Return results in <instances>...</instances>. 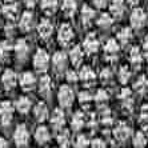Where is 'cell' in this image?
Here are the masks:
<instances>
[{"label": "cell", "mask_w": 148, "mask_h": 148, "mask_svg": "<svg viewBox=\"0 0 148 148\" xmlns=\"http://www.w3.org/2000/svg\"><path fill=\"white\" fill-rule=\"evenodd\" d=\"M60 8H62V12L64 16L72 17L75 16L76 11H77V1L76 0H63Z\"/></svg>", "instance_id": "22"}, {"label": "cell", "mask_w": 148, "mask_h": 148, "mask_svg": "<svg viewBox=\"0 0 148 148\" xmlns=\"http://www.w3.org/2000/svg\"><path fill=\"white\" fill-rule=\"evenodd\" d=\"M38 34L43 40H48L53 34V24L48 19H41L38 25Z\"/></svg>", "instance_id": "13"}, {"label": "cell", "mask_w": 148, "mask_h": 148, "mask_svg": "<svg viewBox=\"0 0 148 148\" xmlns=\"http://www.w3.org/2000/svg\"><path fill=\"white\" fill-rule=\"evenodd\" d=\"M114 134L115 138L119 141H124L131 136V128H130V125L127 123H119L116 125V128H115Z\"/></svg>", "instance_id": "20"}, {"label": "cell", "mask_w": 148, "mask_h": 148, "mask_svg": "<svg viewBox=\"0 0 148 148\" xmlns=\"http://www.w3.org/2000/svg\"><path fill=\"white\" fill-rule=\"evenodd\" d=\"M1 14L10 21H14L20 16V3L19 0H4L1 5Z\"/></svg>", "instance_id": "1"}, {"label": "cell", "mask_w": 148, "mask_h": 148, "mask_svg": "<svg viewBox=\"0 0 148 148\" xmlns=\"http://www.w3.org/2000/svg\"><path fill=\"white\" fill-rule=\"evenodd\" d=\"M66 76H67V80H68V83H76V82H79V73H76L75 71H68Z\"/></svg>", "instance_id": "43"}, {"label": "cell", "mask_w": 148, "mask_h": 148, "mask_svg": "<svg viewBox=\"0 0 148 148\" xmlns=\"http://www.w3.org/2000/svg\"><path fill=\"white\" fill-rule=\"evenodd\" d=\"M119 97H120V100L123 101V104L125 107L131 108L132 103H134V99H132V91L130 88H123L120 91V93H119Z\"/></svg>", "instance_id": "35"}, {"label": "cell", "mask_w": 148, "mask_h": 148, "mask_svg": "<svg viewBox=\"0 0 148 148\" xmlns=\"http://www.w3.org/2000/svg\"><path fill=\"white\" fill-rule=\"evenodd\" d=\"M21 1H23V4H24L28 10H31V8H34L38 4L39 0H21Z\"/></svg>", "instance_id": "46"}, {"label": "cell", "mask_w": 148, "mask_h": 148, "mask_svg": "<svg viewBox=\"0 0 148 148\" xmlns=\"http://www.w3.org/2000/svg\"><path fill=\"white\" fill-rule=\"evenodd\" d=\"M0 148H8V143L4 138H0Z\"/></svg>", "instance_id": "48"}, {"label": "cell", "mask_w": 148, "mask_h": 148, "mask_svg": "<svg viewBox=\"0 0 148 148\" xmlns=\"http://www.w3.org/2000/svg\"><path fill=\"white\" fill-rule=\"evenodd\" d=\"M15 107H16V110L19 111L20 114H27L32 107V101L28 99V97L23 96V97H20V99H17Z\"/></svg>", "instance_id": "31"}, {"label": "cell", "mask_w": 148, "mask_h": 148, "mask_svg": "<svg viewBox=\"0 0 148 148\" xmlns=\"http://www.w3.org/2000/svg\"><path fill=\"white\" fill-rule=\"evenodd\" d=\"M91 148H107V145H106V143L101 139H95L91 143Z\"/></svg>", "instance_id": "44"}, {"label": "cell", "mask_w": 148, "mask_h": 148, "mask_svg": "<svg viewBox=\"0 0 148 148\" xmlns=\"http://www.w3.org/2000/svg\"><path fill=\"white\" fill-rule=\"evenodd\" d=\"M40 10L48 16L55 15L59 10V0H40Z\"/></svg>", "instance_id": "21"}, {"label": "cell", "mask_w": 148, "mask_h": 148, "mask_svg": "<svg viewBox=\"0 0 148 148\" xmlns=\"http://www.w3.org/2000/svg\"><path fill=\"white\" fill-rule=\"evenodd\" d=\"M84 125V115L82 112H77L75 114V116L72 117V127L75 130H80V128Z\"/></svg>", "instance_id": "37"}, {"label": "cell", "mask_w": 148, "mask_h": 148, "mask_svg": "<svg viewBox=\"0 0 148 148\" xmlns=\"http://www.w3.org/2000/svg\"><path fill=\"white\" fill-rule=\"evenodd\" d=\"M83 49H84V52L86 53H88V55H93V53H96L97 51H99L100 48V41L99 39L96 38V35L95 34H88L84 38V40H83Z\"/></svg>", "instance_id": "6"}, {"label": "cell", "mask_w": 148, "mask_h": 148, "mask_svg": "<svg viewBox=\"0 0 148 148\" xmlns=\"http://www.w3.org/2000/svg\"><path fill=\"white\" fill-rule=\"evenodd\" d=\"M131 75H132L131 68L128 66H121L119 68V71H117V79H119V82L121 84H127L130 82V79H131Z\"/></svg>", "instance_id": "33"}, {"label": "cell", "mask_w": 148, "mask_h": 148, "mask_svg": "<svg viewBox=\"0 0 148 148\" xmlns=\"http://www.w3.org/2000/svg\"><path fill=\"white\" fill-rule=\"evenodd\" d=\"M134 90L138 93H140V95L147 93V91H148V77L147 76H144V75L139 76L138 80H136L134 84Z\"/></svg>", "instance_id": "29"}, {"label": "cell", "mask_w": 148, "mask_h": 148, "mask_svg": "<svg viewBox=\"0 0 148 148\" xmlns=\"http://www.w3.org/2000/svg\"><path fill=\"white\" fill-rule=\"evenodd\" d=\"M73 148H91V143H90V140H88L86 136L80 135L79 138L75 140Z\"/></svg>", "instance_id": "38"}, {"label": "cell", "mask_w": 148, "mask_h": 148, "mask_svg": "<svg viewBox=\"0 0 148 148\" xmlns=\"http://www.w3.org/2000/svg\"><path fill=\"white\" fill-rule=\"evenodd\" d=\"M51 124L52 127L55 130H62L66 124V116H64V112L62 110H55L52 112V116H51Z\"/></svg>", "instance_id": "24"}, {"label": "cell", "mask_w": 148, "mask_h": 148, "mask_svg": "<svg viewBox=\"0 0 148 148\" xmlns=\"http://www.w3.org/2000/svg\"><path fill=\"white\" fill-rule=\"evenodd\" d=\"M34 20H35L34 14H32L29 10H27L19 16L17 27H19V29H20L21 32L27 34V32H29L32 29V27H34Z\"/></svg>", "instance_id": "7"}, {"label": "cell", "mask_w": 148, "mask_h": 148, "mask_svg": "<svg viewBox=\"0 0 148 148\" xmlns=\"http://www.w3.org/2000/svg\"><path fill=\"white\" fill-rule=\"evenodd\" d=\"M114 21H115V19L110 12H103V14L97 17L96 24L101 29H110L112 27V24H114Z\"/></svg>", "instance_id": "25"}, {"label": "cell", "mask_w": 148, "mask_h": 148, "mask_svg": "<svg viewBox=\"0 0 148 148\" xmlns=\"http://www.w3.org/2000/svg\"><path fill=\"white\" fill-rule=\"evenodd\" d=\"M141 51L144 53V56L148 59V38H145L144 43H143V47H141Z\"/></svg>", "instance_id": "47"}, {"label": "cell", "mask_w": 148, "mask_h": 148, "mask_svg": "<svg viewBox=\"0 0 148 148\" xmlns=\"http://www.w3.org/2000/svg\"><path fill=\"white\" fill-rule=\"evenodd\" d=\"M49 138H51V135H49V131H48V128L47 127L40 125V127L36 128L35 139H36L38 143H40V144H45L47 141H49Z\"/></svg>", "instance_id": "28"}, {"label": "cell", "mask_w": 148, "mask_h": 148, "mask_svg": "<svg viewBox=\"0 0 148 148\" xmlns=\"http://www.w3.org/2000/svg\"><path fill=\"white\" fill-rule=\"evenodd\" d=\"M19 84H20L23 90L31 91L36 86V77H35V75L32 72H24L21 73L20 77H19Z\"/></svg>", "instance_id": "18"}, {"label": "cell", "mask_w": 148, "mask_h": 148, "mask_svg": "<svg viewBox=\"0 0 148 148\" xmlns=\"http://www.w3.org/2000/svg\"><path fill=\"white\" fill-rule=\"evenodd\" d=\"M28 52H29V45L24 39H19L16 41V44L14 45V53L19 60H24L28 56Z\"/></svg>", "instance_id": "19"}, {"label": "cell", "mask_w": 148, "mask_h": 148, "mask_svg": "<svg viewBox=\"0 0 148 148\" xmlns=\"http://www.w3.org/2000/svg\"><path fill=\"white\" fill-rule=\"evenodd\" d=\"M147 136L143 131H138L134 135V139H132V144H134V148H145L147 147Z\"/></svg>", "instance_id": "32"}, {"label": "cell", "mask_w": 148, "mask_h": 148, "mask_svg": "<svg viewBox=\"0 0 148 148\" xmlns=\"http://www.w3.org/2000/svg\"><path fill=\"white\" fill-rule=\"evenodd\" d=\"M69 59L68 56L62 51L55 52V55L52 56V67L55 69L56 72H63L67 69V66H68Z\"/></svg>", "instance_id": "8"}, {"label": "cell", "mask_w": 148, "mask_h": 148, "mask_svg": "<svg viewBox=\"0 0 148 148\" xmlns=\"http://www.w3.org/2000/svg\"><path fill=\"white\" fill-rule=\"evenodd\" d=\"M58 143L62 148H68L71 144V138L69 134L67 131H60V134L58 135Z\"/></svg>", "instance_id": "36"}, {"label": "cell", "mask_w": 148, "mask_h": 148, "mask_svg": "<svg viewBox=\"0 0 148 148\" xmlns=\"http://www.w3.org/2000/svg\"><path fill=\"white\" fill-rule=\"evenodd\" d=\"M125 1H127L128 4H131V5H138L141 0H125Z\"/></svg>", "instance_id": "49"}, {"label": "cell", "mask_w": 148, "mask_h": 148, "mask_svg": "<svg viewBox=\"0 0 148 148\" xmlns=\"http://www.w3.org/2000/svg\"><path fill=\"white\" fill-rule=\"evenodd\" d=\"M79 80L86 86H91L96 82V73L91 67L84 66L79 72Z\"/></svg>", "instance_id": "15"}, {"label": "cell", "mask_w": 148, "mask_h": 148, "mask_svg": "<svg viewBox=\"0 0 148 148\" xmlns=\"http://www.w3.org/2000/svg\"><path fill=\"white\" fill-rule=\"evenodd\" d=\"M39 91L43 96H48L52 91V80L48 75H43L39 80Z\"/></svg>", "instance_id": "26"}, {"label": "cell", "mask_w": 148, "mask_h": 148, "mask_svg": "<svg viewBox=\"0 0 148 148\" xmlns=\"http://www.w3.org/2000/svg\"><path fill=\"white\" fill-rule=\"evenodd\" d=\"M84 53L86 52H84L83 47H80V45H75V47L71 48V51L68 53V59L69 62L72 63V66L79 67L82 64L83 60H84Z\"/></svg>", "instance_id": "16"}, {"label": "cell", "mask_w": 148, "mask_h": 148, "mask_svg": "<svg viewBox=\"0 0 148 148\" xmlns=\"http://www.w3.org/2000/svg\"><path fill=\"white\" fill-rule=\"evenodd\" d=\"M108 7L114 19H121L125 12V0H110Z\"/></svg>", "instance_id": "11"}, {"label": "cell", "mask_w": 148, "mask_h": 148, "mask_svg": "<svg viewBox=\"0 0 148 148\" xmlns=\"http://www.w3.org/2000/svg\"><path fill=\"white\" fill-rule=\"evenodd\" d=\"M34 67L38 72H45L49 68V63H51V58H49L48 52L45 49H38L34 55Z\"/></svg>", "instance_id": "2"}, {"label": "cell", "mask_w": 148, "mask_h": 148, "mask_svg": "<svg viewBox=\"0 0 148 148\" xmlns=\"http://www.w3.org/2000/svg\"><path fill=\"white\" fill-rule=\"evenodd\" d=\"M119 51H120V43L117 41V39H110L104 44V53L107 59H112V60L116 59Z\"/></svg>", "instance_id": "14"}, {"label": "cell", "mask_w": 148, "mask_h": 148, "mask_svg": "<svg viewBox=\"0 0 148 148\" xmlns=\"http://www.w3.org/2000/svg\"><path fill=\"white\" fill-rule=\"evenodd\" d=\"M14 117V106L10 101H3L0 104V121L3 125H8Z\"/></svg>", "instance_id": "10"}, {"label": "cell", "mask_w": 148, "mask_h": 148, "mask_svg": "<svg viewBox=\"0 0 148 148\" xmlns=\"http://www.w3.org/2000/svg\"><path fill=\"white\" fill-rule=\"evenodd\" d=\"M140 120L143 121V123L148 124V104H144L143 107L140 108Z\"/></svg>", "instance_id": "40"}, {"label": "cell", "mask_w": 148, "mask_h": 148, "mask_svg": "<svg viewBox=\"0 0 148 148\" xmlns=\"http://www.w3.org/2000/svg\"><path fill=\"white\" fill-rule=\"evenodd\" d=\"M14 139L15 143H16L17 147H24L28 144V140H29V132H28L27 127L24 124H19L15 130L14 134Z\"/></svg>", "instance_id": "9"}, {"label": "cell", "mask_w": 148, "mask_h": 148, "mask_svg": "<svg viewBox=\"0 0 148 148\" xmlns=\"http://www.w3.org/2000/svg\"><path fill=\"white\" fill-rule=\"evenodd\" d=\"M130 23H131V27L135 29H140L147 24V14H145L144 10L141 8H135L134 11L130 15Z\"/></svg>", "instance_id": "5"}, {"label": "cell", "mask_w": 148, "mask_h": 148, "mask_svg": "<svg viewBox=\"0 0 148 148\" xmlns=\"http://www.w3.org/2000/svg\"><path fill=\"white\" fill-rule=\"evenodd\" d=\"M1 15H3V14H1V7H0V16H1Z\"/></svg>", "instance_id": "50"}, {"label": "cell", "mask_w": 148, "mask_h": 148, "mask_svg": "<svg viewBox=\"0 0 148 148\" xmlns=\"http://www.w3.org/2000/svg\"><path fill=\"white\" fill-rule=\"evenodd\" d=\"M58 100L62 107H71L75 101V93L69 86H62L58 92Z\"/></svg>", "instance_id": "3"}, {"label": "cell", "mask_w": 148, "mask_h": 148, "mask_svg": "<svg viewBox=\"0 0 148 148\" xmlns=\"http://www.w3.org/2000/svg\"><path fill=\"white\" fill-rule=\"evenodd\" d=\"M100 79L103 80V82H110L112 79V72H111L110 68H104L101 69V72H100Z\"/></svg>", "instance_id": "41"}, {"label": "cell", "mask_w": 148, "mask_h": 148, "mask_svg": "<svg viewBox=\"0 0 148 148\" xmlns=\"http://www.w3.org/2000/svg\"><path fill=\"white\" fill-rule=\"evenodd\" d=\"M17 82H19V77L15 73V71H12V69H5L4 71L3 76H1V84L4 86L5 90H12L16 86Z\"/></svg>", "instance_id": "17"}, {"label": "cell", "mask_w": 148, "mask_h": 148, "mask_svg": "<svg viewBox=\"0 0 148 148\" xmlns=\"http://www.w3.org/2000/svg\"><path fill=\"white\" fill-rule=\"evenodd\" d=\"M12 51H14V47L10 44V41H0V59L1 60H7L11 56Z\"/></svg>", "instance_id": "34"}, {"label": "cell", "mask_w": 148, "mask_h": 148, "mask_svg": "<svg viewBox=\"0 0 148 148\" xmlns=\"http://www.w3.org/2000/svg\"><path fill=\"white\" fill-rule=\"evenodd\" d=\"M147 24H148V21H147Z\"/></svg>", "instance_id": "52"}, {"label": "cell", "mask_w": 148, "mask_h": 148, "mask_svg": "<svg viewBox=\"0 0 148 148\" xmlns=\"http://www.w3.org/2000/svg\"><path fill=\"white\" fill-rule=\"evenodd\" d=\"M34 115L36 117V120L39 121H44L47 117H48V108L44 103H38L35 106L34 110Z\"/></svg>", "instance_id": "30"}, {"label": "cell", "mask_w": 148, "mask_h": 148, "mask_svg": "<svg viewBox=\"0 0 148 148\" xmlns=\"http://www.w3.org/2000/svg\"><path fill=\"white\" fill-rule=\"evenodd\" d=\"M143 59H144V53H143V51H141V48H139V47H132L131 49H130V55H128V60H130V63H131L132 66L135 67H139L143 63Z\"/></svg>", "instance_id": "23"}, {"label": "cell", "mask_w": 148, "mask_h": 148, "mask_svg": "<svg viewBox=\"0 0 148 148\" xmlns=\"http://www.w3.org/2000/svg\"><path fill=\"white\" fill-rule=\"evenodd\" d=\"M96 16V11L95 8L88 5V4H84L80 10V17H82V23L84 27H88L93 23V19Z\"/></svg>", "instance_id": "12"}, {"label": "cell", "mask_w": 148, "mask_h": 148, "mask_svg": "<svg viewBox=\"0 0 148 148\" xmlns=\"http://www.w3.org/2000/svg\"><path fill=\"white\" fill-rule=\"evenodd\" d=\"M96 8H106L110 4V0H92Z\"/></svg>", "instance_id": "45"}, {"label": "cell", "mask_w": 148, "mask_h": 148, "mask_svg": "<svg viewBox=\"0 0 148 148\" xmlns=\"http://www.w3.org/2000/svg\"><path fill=\"white\" fill-rule=\"evenodd\" d=\"M75 38V32L73 28L68 23H63L58 29V40L62 45H68Z\"/></svg>", "instance_id": "4"}, {"label": "cell", "mask_w": 148, "mask_h": 148, "mask_svg": "<svg viewBox=\"0 0 148 148\" xmlns=\"http://www.w3.org/2000/svg\"><path fill=\"white\" fill-rule=\"evenodd\" d=\"M117 41L120 44H128L130 41L134 38V32H132V28L130 27H123L120 31L117 32Z\"/></svg>", "instance_id": "27"}, {"label": "cell", "mask_w": 148, "mask_h": 148, "mask_svg": "<svg viewBox=\"0 0 148 148\" xmlns=\"http://www.w3.org/2000/svg\"><path fill=\"white\" fill-rule=\"evenodd\" d=\"M79 100H80V103H88V101L92 100V95L88 91H82L79 93Z\"/></svg>", "instance_id": "42"}, {"label": "cell", "mask_w": 148, "mask_h": 148, "mask_svg": "<svg viewBox=\"0 0 148 148\" xmlns=\"http://www.w3.org/2000/svg\"><path fill=\"white\" fill-rule=\"evenodd\" d=\"M147 5H148V0H147Z\"/></svg>", "instance_id": "51"}, {"label": "cell", "mask_w": 148, "mask_h": 148, "mask_svg": "<svg viewBox=\"0 0 148 148\" xmlns=\"http://www.w3.org/2000/svg\"><path fill=\"white\" fill-rule=\"evenodd\" d=\"M95 101L96 103H99V104H103V103H106L108 100V92L106 90H99L96 92V95H95Z\"/></svg>", "instance_id": "39"}]
</instances>
